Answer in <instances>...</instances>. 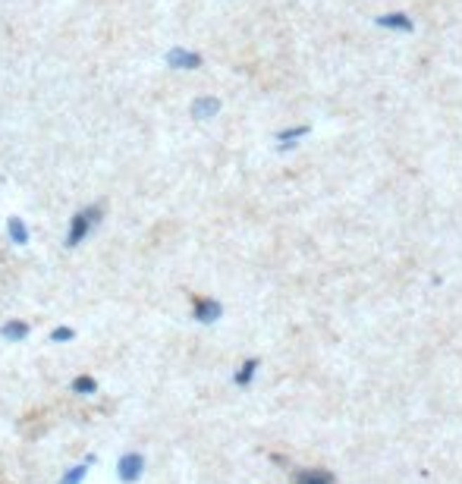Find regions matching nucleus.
Instances as JSON below:
<instances>
[{"instance_id":"nucleus-1","label":"nucleus","mask_w":462,"mask_h":484,"mask_svg":"<svg viewBox=\"0 0 462 484\" xmlns=\"http://www.w3.org/2000/svg\"><path fill=\"white\" fill-rule=\"evenodd\" d=\"M101 217H104V208H101V205L79 208V211L70 217V227H66V239H63V246H66V248L82 246L85 236H89V233L95 230L98 224H101Z\"/></svg>"},{"instance_id":"nucleus-2","label":"nucleus","mask_w":462,"mask_h":484,"mask_svg":"<svg viewBox=\"0 0 462 484\" xmlns=\"http://www.w3.org/2000/svg\"><path fill=\"white\" fill-rule=\"evenodd\" d=\"M145 453L142 450H126V453H120L117 459V478L120 484H139L145 478Z\"/></svg>"},{"instance_id":"nucleus-3","label":"nucleus","mask_w":462,"mask_h":484,"mask_svg":"<svg viewBox=\"0 0 462 484\" xmlns=\"http://www.w3.org/2000/svg\"><path fill=\"white\" fill-rule=\"evenodd\" d=\"M192 318L198 324H217L224 318V305L211 295H192Z\"/></svg>"},{"instance_id":"nucleus-4","label":"nucleus","mask_w":462,"mask_h":484,"mask_svg":"<svg viewBox=\"0 0 462 484\" xmlns=\"http://www.w3.org/2000/svg\"><path fill=\"white\" fill-rule=\"evenodd\" d=\"M32 333V324L23 318H6L4 324H0V340L4 343H25Z\"/></svg>"},{"instance_id":"nucleus-5","label":"nucleus","mask_w":462,"mask_h":484,"mask_svg":"<svg viewBox=\"0 0 462 484\" xmlns=\"http://www.w3.org/2000/svg\"><path fill=\"white\" fill-rule=\"evenodd\" d=\"M91 466H98V453H85V459L79 462V466H70L63 475H60V484H82L89 478Z\"/></svg>"},{"instance_id":"nucleus-6","label":"nucleus","mask_w":462,"mask_h":484,"mask_svg":"<svg viewBox=\"0 0 462 484\" xmlns=\"http://www.w3.org/2000/svg\"><path fill=\"white\" fill-rule=\"evenodd\" d=\"M167 63L173 70H198L202 66V57L195 51H186V48H170L167 51Z\"/></svg>"},{"instance_id":"nucleus-7","label":"nucleus","mask_w":462,"mask_h":484,"mask_svg":"<svg viewBox=\"0 0 462 484\" xmlns=\"http://www.w3.org/2000/svg\"><path fill=\"white\" fill-rule=\"evenodd\" d=\"M333 478L327 469H299L293 472V484H333Z\"/></svg>"},{"instance_id":"nucleus-8","label":"nucleus","mask_w":462,"mask_h":484,"mask_svg":"<svg viewBox=\"0 0 462 484\" xmlns=\"http://www.w3.org/2000/svg\"><path fill=\"white\" fill-rule=\"evenodd\" d=\"M6 236H10L13 246H29L32 242L29 224H25L23 217H6Z\"/></svg>"},{"instance_id":"nucleus-9","label":"nucleus","mask_w":462,"mask_h":484,"mask_svg":"<svg viewBox=\"0 0 462 484\" xmlns=\"http://www.w3.org/2000/svg\"><path fill=\"white\" fill-rule=\"evenodd\" d=\"M70 393L72 396H82V400H85V396H95L98 393V378H95V374H76V378H72L70 381Z\"/></svg>"},{"instance_id":"nucleus-10","label":"nucleus","mask_w":462,"mask_h":484,"mask_svg":"<svg viewBox=\"0 0 462 484\" xmlns=\"http://www.w3.org/2000/svg\"><path fill=\"white\" fill-rule=\"evenodd\" d=\"M217 110H220V101L217 98H195L192 101V117L195 120H211V117H217Z\"/></svg>"},{"instance_id":"nucleus-11","label":"nucleus","mask_w":462,"mask_h":484,"mask_svg":"<svg viewBox=\"0 0 462 484\" xmlns=\"http://www.w3.org/2000/svg\"><path fill=\"white\" fill-rule=\"evenodd\" d=\"M258 368H261V362H258V359H245L243 365L236 368V374H233V384H236V387H249L252 381H255Z\"/></svg>"},{"instance_id":"nucleus-12","label":"nucleus","mask_w":462,"mask_h":484,"mask_svg":"<svg viewBox=\"0 0 462 484\" xmlns=\"http://www.w3.org/2000/svg\"><path fill=\"white\" fill-rule=\"evenodd\" d=\"M378 25H384V29H399V32H412V19L403 16V13H390V16H380Z\"/></svg>"},{"instance_id":"nucleus-13","label":"nucleus","mask_w":462,"mask_h":484,"mask_svg":"<svg viewBox=\"0 0 462 484\" xmlns=\"http://www.w3.org/2000/svg\"><path fill=\"white\" fill-rule=\"evenodd\" d=\"M51 343H57V346H63V343H72L76 340V327H70V324H57L51 331V337H48Z\"/></svg>"},{"instance_id":"nucleus-14","label":"nucleus","mask_w":462,"mask_h":484,"mask_svg":"<svg viewBox=\"0 0 462 484\" xmlns=\"http://www.w3.org/2000/svg\"><path fill=\"white\" fill-rule=\"evenodd\" d=\"M302 136H308V126H296V129H286V132H280V142L283 145H293V139H302Z\"/></svg>"}]
</instances>
